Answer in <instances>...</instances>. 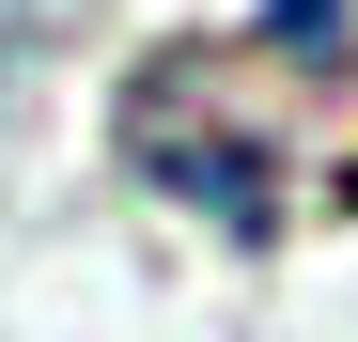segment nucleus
<instances>
[{
    "mask_svg": "<svg viewBox=\"0 0 358 342\" xmlns=\"http://www.w3.org/2000/svg\"><path fill=\"white\" fill-rule=\"evenodd\" d=\"M125 171L156 202L218 218L234 249L280 234V140L250 125V94H234V47H156V63L125 78Z\"/></svg>",
    "mask_w": 358,
    "mask_h": 342,
    "instance_id": "f257e3e1",
    "label": "nucleus"
}]
</instances>
